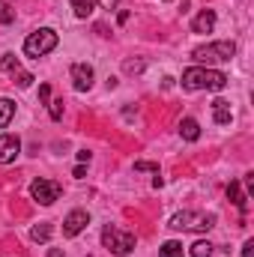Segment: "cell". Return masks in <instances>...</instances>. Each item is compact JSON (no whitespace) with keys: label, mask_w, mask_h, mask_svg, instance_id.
Segmentation results:
<instances>
[{"label":"cell","mask_w":254,"mask_h":257,"mask_svg":"<svg viewBox=\"0 0 254 257\" xmlns=\"http://www.w3.org/2000/svg\"><path fill=\"white\" fill-rule=\"evenodd\" d=\"M48 257H63V251H60V248H51V251H48Z\"/></svg>","instance_id":"cell-29"},{"label":"cell","mask_w":254,"mask_h":257,"mask_svg":"<svg viewBox=\"0 0 254 257\" xmlns=\"http://www.w3.org/2000/svg\"><path fill=\"white\" fill-rule=\"evenodd\" d=\"M227 197H230V203H233V206H239V209L245 212L248 200H245V194H242V189H239V183H236V180H233V183L227 186Z\"/></svg>","instance_id":"cell-14"},{"label":"cell","mask_w":254,"mask_h":257,"mask_svg":"<svg viewBox=\"0 0 254 257\" xmlns=\"http://www.w3.org/2000/svg\"><path fill=\"white\" fill-rule=\"evenodd\" d=\"M57 33L51 30V27H39V30H33L27 39H24V54L27 57H33V60H39V57H45V54H51L54 48H57Z\"/></svg>","instance_id":"cell-3"},{"label":"cell","mask_w":254,"mask_h":257,"mask_svg":"<svg viewBox=\"0 0 254 257\" xmlns=\"http://www.w3.org/2000/svg\"><path fill=\"white\" fill-rule=\"evenodd\" d=\"M3 69L12 75V72L18 69V57H15V54H3Z\"/></svg>","instance_id":"cell-23"},{"label":"cell","mask_w":254,"mask_h":257,"mask_svg":"<svg viewBox=\"0 0 254 257\" xmlns=\"http://www.w3.org/2000/svg\"><path fill=\"white\" fill-rule=\"evenodd\" d=\"M183 87L186 90H224L227 87V75L218 69H203V66H191L183 72Z\"/></svg>","instance_id":"cell-1"},{"label":"cell","mask_w":254,"mask_h":257,"mask_svg":"<svg viewBox=\"0 0 254 257\" xmlns=\"http://www.w3.org/2000/svg\"><path fill=\"white\" fill-rule=\"evenodd\" d=\"M159 257H183V242H177V239H168V242L159 248Z\"/></svg>","instance_id":"cell-17"},{"label":"cell","mask_w":254,"mask_h":257,"mask_svg":"<svg viewBox=\"0 0 254 257\" xmlns=\"http://www.w3.org/2000/svg\"><path fill=\"white\" fill-rule=\"evenodd\" d=\"M212 248H215L212 242H203V239H197V242L191 245L189 254H191V257H209V254H212Z\"/></svg>","instance_id":"cell-18"},{"label":"cell","mask_w":254,"mask_h":257,"mask_svg":"<svg viewBox=\"0 0 254 257\" xmlns=\"http://www.w3.org/2000/svg\"><path fill=\"white\" fill-rule=\"evenodd\" d=\"M30 194H33V200L36 203H42V206H51L54 200H60V183H54V180H33V186H30Z\"/></svg>","instance_id":"cell-6"},{"label":"cell","mask_w":254,"mask_h":257,"mask_svg":"<svg viewBox=\"0 0 254 257\" xmlns=\"http://www.w3.org/2000/svg\"><path fill=\"white\" fill-rule=\"evenodd\" d=\"M102 3H105V6H108V9H111V6H114V3H117V0H102Z\"/></svg>","instance_id":"cell-30"},{"label":"cell","mask_w":254,"mask_h":257,"mask_svg":"<svg viewBox=\"0 0 254 257\" xmlns=\"http://www.w3.org/2000/svg\"><path fill=\"white\" fill-rule=\"evenodd\" d=\"M18 153H21V141H18V135H0V165L15 162Z\"/></svg>","instance_id":"cell-9"},{"label":"cell","mask_w":254,"mask_h":257,"mask_svg":"<svg viewBox=\"0 0 254 257\" xmlns=\"http://www.w3.org/2000/svg\"><path fill=\"white\" fill-rule=\"evenodd\" d=\"M212 120H215L218 126H230L233 111H230V102H227V99H215V102H212Z\"/></svg>","instance_id":"cell-10"},{"label":"cell","mask_w":254,"mask_h":257,"mask_svg":"<svg viewBox=\"0 0 254 257\" xmlns=\"http://www.w3.org/2000/svg\"><path fill=\"white\" fill-rule=\"evenodd\" d=\"M215 27V12L212 9H203L194 21H191V33H209Z\"/></svg>","instance_id":"cell-11"},{"label":"cell","mask_w":254,"mask_h":257,"mask_svg":"<svg viewBox=\"0 0 254 257\" xmlns=\"http://www.w3.org/2000/svg\"><path fill=\"white\" fill-rule=\"evenodd\" d=\"M171 227L174 230H197V233H206L215 227V215L212 212H203V209H183L171 218Z\"/></svg>","instance_id":"cell-2"},{"label":"cell","mask_w":254,"mask_h":257,"mask_svg":"<svg viewBox=\"0 0 254 257\" xmlns=\"http://www.w3.org/2000/svg\"><path fill=\"white\" fill-rule=\"evenodd\" d=\"M69 75H72V87L78 93H87L93 87V66L90 63H75L69 69Z\"/></svg>","instance_id":"cell-7"},{"label":"cell","mask_w":254,"mask_h":257,"mask_svg":"<svg viewBox=\"0 0 254 257\" xmlns=\"http://www.w3.org/2000/svg\"><path fill=\"white\" fill-rule=\"evenodd\" d=\"M180 138H183V141H197V138H200V126H197V120L186 117V120L180 123Z\"/></svg>","instance_id":"cell-12"},{"label":"cell","mask_w":254,"mask_h":257,"mask_svg":"<svg viewBox=\"0 0 254 257\" xmlns=\"http://www.w3.org/2000/svg\"><path fill=\"white\" fill-rule=\"evenodd\" d=\"M12 117H15V102L12 99H0V128L9 126Z\"/></svg>","instance_id":"cell-15"},{"label":"cell","mask_w":254,"mask_h":257,"mask_svg":"<svg viewBox=\"0 0 254 257\" xmlns=\"http://www.w3.org/2000/svg\"><path fill=\"white\" fill-rule=\"evenodd\" d=\"M12 81H15L21 90H27V87L33 84V75H30V72H21V69H15V72H12Z\"/></svg>","instance_id":"cell-19"},{"label":"cell","mask_w":254,"mask_h":257,"mask_svg":"<svg viewBox=\"0 0 254 257\" xmlns=\"http://www.w3.org/2000/svg\"><path fill=\"white\" fill-rule=\"evenodd\" d=\"M135 233H129V230H120V227H114V224H105L102 227V245L111 251V254H117V257H123L129 254L132 248H135Z\"/></svg>","instance_id":"cell-5"},{"label":"cell","mask_w":254,"mask_h":257,"mask_svg":"<svg viewBox=\"0 0 254 257\" xmlns=\"http://www.w3.org/2000/svg\"><path fill=\"white\" fill-rule=\"evenodd\" d=\"M39 99H42V102H48V99H51V87H48V84H42V87H39Z\"/></svg>","instance_id":"cell-25"},{"label":"cell","mask_w":254,"mask_h":257,"mask_svg":"<svg viewBox=\"0 0 254 257\" xmlns=\"http://www.w3.org/2000/svg\"><path fill=\"white\" fill-rule=\"evenodd\" d=\"M12 21H15V12H12V6L0 0V24H12Z\"/></svg>","instance_id":"cell-21"},{"label":"cell","mask_w":254,"mask_h":257,"mask_svg":"<svg viewBox=\"0 0 254 257\" xmlns=\"http://www.w3.org/2000/svg\"><path fill=\"white\" fill-rule=\"evenodd\" d=\"M51 233H54V227H51L48 221H42V224H36V227L30 230L33 242H48V239H51Z\"/></svg>","instance_id":"cell-16"},{"label":"cell","mask_w":254,"mask_h":257,"mask_svg":"<svg viewBox=\"0 0 254 257\" xmlns=\"http://www.w3.org/2000/svg\"><path fill=\"white\" fill-rule=\"evenodd\" d=\"M96 6H99V0H72V9L78 18H90L96 12Z\"/></svg>","instance_id":"cell-13"},{"label":"cell","mask_w":254,"mask_h":257,"mask_svg":"<svg viewBox=\"0 0 254 257\" xmlns=\"http://www.w3.org/2000/svg\"><path fill=\"white\" fill-rule=\"evenodd\" d=\"M84 174H87V171H84V165H78V168L72 171V177H75V180H84Z\"/></svg>","instance_id":"cell-27"},{"label":"cell","mask_w":254,"mask_h":257,"mask_svg":"<svg viewBox=\"0 0 254 257\" xmlns=\"http://www.w3.org/2000/svg\"><path fill=\"white\" fill-rule=\"evenodd\" d=\"M48 114H51V120H63V99L48 102Z\"/></svg>","instance_id":"cell-20"},{"label":"cell","mask_w":254,"mask_h":257,"mask_svg":"<svg viewBox=\"0 0 254 257\" xmlns=\"http://www.w3.org/2000/svg\"><path fill=\"white\" fill-rule=\"evenodd\" d=\"M87 224H90V215H87L84 209H72V212L63 218V236H69V239L78 236Z\"/></svg>","instance_id":"cell-8"},{"label":"cell","mask_w":254,"mask_h":257,"mask_svg":"<svg viewBox=\"0 0 254 257\" xmlns=\"http://www.w3.org/2000/svg\"><path fill=\"white\" fill-rule=\"evenodd\" d=\"M135 171H153V174H159V165H153V162H135Z\"/></svg>","instance_id":"cell-24"},{"label":"cell","mask_w":254,"mask_h":257,"mask_svg":"<svg viewBox=\"0 0 254 257\" xmlns=\"http://www.w3.org/2000/svg\"><path fill=\"white\" fill-rule=\"evenodd\" d=\"M233 54H236V45L227 42V39L224 42H209V45H200V48L191 51V57L197 63H230Z\"/></svg>","instance_id":"cell-4"},{"label":"cell","mask_w":254,"mask_h":257,"mask_svg":"<svg viewBox=\"0 0 254 257\" xmlns=\"http://www.w3.org/2000/svg\"><path fill=\"white\" fill-rule=\"evenodd\" d=\"M78 162H81V165H84V162H90V153H87V150H81V153H78Z\"/></svg>","instance_id":"cell-28"},{"label":"cell","mask_w":254,"mask_h":257,"mask_svg":"<svg viewBox=\"0 0 254 257\" xmlns=\"http://www.w3.org/2000/svg\"><path fill=\"white\" fill-rule=\"evenodd\" d=\"M242 257H254V239H248V242L242 245Z\"/></svg>","instance_id":"cell-26"},{"label":"cell","mask_w":254,"mask_h":257,"mask_svg":"<svg viewBox=\"0 0 254 257\" xmlns=\"http://www.w3.org/2000/svg\"><path fill=\"white\" fill-rule=\"evenodd\" d=\"M123 69H126L129 75H138V72H144V60H126Z\"/></svg>","instance_id":"cell-22"}]
</instances>
